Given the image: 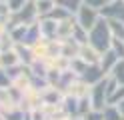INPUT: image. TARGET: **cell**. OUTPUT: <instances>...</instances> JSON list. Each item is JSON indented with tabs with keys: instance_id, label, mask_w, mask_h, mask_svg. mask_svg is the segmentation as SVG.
<instances>
[{
	"instance_id": "obj_1",
	"label": "cell",
	"mask_w": 124,
	"mask_h": 120,
	"mask_svg": "<svg viewBox=\"0 0 124 120\" xmlns=\"http://www.w3.org/2000/svg\"><path fill=\"white\" fill-rule=\"evenodd\" d=\"M112 38L114 36H112L110 26H108V20L104 18V16L94 24V28L88 32V42L94 46L100 54H104L106 50L112 48Z\"/></svg>"
},
{
	"instance_id": "obj_2",
	"label": "cell",
	"mask_w": 124,
	"mask_h": 120,
	"mask_svg": "<svg viewBox=\"0 0 124 120\" xmlns=\"http://www.w3.org/2000/svg\"><path fill=\"white\" fill-rule=\"evenodd\" d=\"M40 20V14H38V8L34 0H28L24 4V8H20L18 12H14L8 18V26H14V24H36Z\"/></svg>"
},
{
	"instance_id": "obj_3",
	"label": "cell",
	"mask_w": 124,
	"mask_h": 120,
	"mask_svg": "<svg viewBox=\"0 0 124 120\" xmlns=\"http://www.w3.org/2000/svg\"><path fill=\"white\" fill-rule=\"evenodd\" d=\"M108 76L104 80H100L98 84L92 86L90 90V100H92V110H104L108 106Z\"/></svg>"
},
{
	"instance_id": "obj_4",
	"label": "cell",
	"mask_w": 124,
	"mask_h": 120,
	"mask_svg": "<svg viewBox=\"0 0 124 120\" xmlns=\"http://www.w3.org/2000/svg\"><path fill=\"white\" fill-rule=\"evenodd\" d=\"M74 16H76V22H78L82 28H86L88 32L94 28V24H96L100 18H102L100 10H96V8H90V6H86V4H82L80 10L76 12Z\"/></svg>"
},
{
	"instance_id": "obj_5",
	"label": "cell",
	"mask_w": 124,
	"mask_h": 120,
	"mask_svg": "<svg viewBox=\"0 0 124 120\" xmlns=\"http://www.w3.org/2000/svg\"><path fill=\"white\" fill-rule=\"evenodd\" d=\"M106 76H108V74L102 70V66H100V64H88V66H86V70H84L82 74H80V78L84 80V82H88L90 86L98 84L100 80H104Z\"/></svg>"
},
{
	"instance_id": "obj_6",
	"label": "cell",
	"mask_w": 124,
	"mask_h": 120,
	"mask_svg": "<svg viewBox=\"0 0 124 120\" xmlns=\"http://www.w3.org/2000/svg\"><path fill=\"white\" fill-rule=\"evenodd\" d=\"M100 14L104 16V18H114V20H122L124 22V0H110Z\"/></svg>"
},
{
	"instance_id": "obj_7",
	"label": "cell",
	"mask_w": 124,
	"mask_h": 120,
	"mask_svg": "<svg viewBox=\"0 0 124 120\" xmlns=\"http://www.w3.org/2000/svg\"><path fill=\"white\" fill-rule=\"evenodd\" d=\"M74 28H76V16H70V18H66V20H60L58 22V30H56V38L58 40L72 38Z\"/></svg>"
},
{
	"instance_id": "obj_8",
	"label": "cell",
	"mask_w": 124,
	"mask_h": 120,
	"mask_svg": "<svg viewBox=\"0 0 124 120\" xmlns=\"http://www.w3.org/2000/svg\"><path fill=\"white\" fill-rule=\"evenodd\" d=\"M78 56H80V58L86 62V64H100V58H102V54H100L90 42L80 44V52H78Z\"/></svg>"
},
{
	"instance_id": "obj_9",
	"label": "cell",
	"mask_w": 124,
	"mask_h": 120,
	"mask_svg": "<svg viewBox=\"0 0 124 120\" xmlns=\"http://www.w3.org/2000/svg\"><path fill=\"white\" fill-rule=\"evenodd\" d=\"M38 24H40V32L44 38H56V30H58V22L48 18V16H42L40 20H38Z\"/></svg>"
},
{
	"instance_id": "obj_10",
	"label": "cell",
	"mask_w": 124,
	"mask_h": 120,
	"mask_svg": "<svg viewBox=\"0 0 124 120\" xmlns=\"http://www.w3.org/2000/svg\"><path fill=\"white\" fill-rule=\"evenodd\" d=\"M78 52H80V44L76 42L74 38L62 40V54H60V56H64V58L72 60V58H76V56H78Z\"/></svg>"
},
{
	"instance_id": "obj_11",
	"label": "cell",
	"mask_w": 124,
	"mask_h": 120,
	"mask_svg": "<svg viewBox=\"0 0 124 120\" xmlns=\"http://www.w3.org/2000/svg\"><path fill=\"white\" fill-rule=\"evenodd\" d=\"M118 60H120V56L110 48V50H106V52L102 54V58H100V66H102V70L106 72V74H110L112 68L116 66V62H118Z\"/></svg>"
},
{
	"instance_id": "obj_12",
	"label": "cell",
	"mask_w": 124,
	"mask_h": 120,
	"mask_svg": "<svg viewBox=\"0 0 124 120\" xmlns=\"http://www.w3.org/2000/svg\"><path fill=\"white\" fill-rule=\"evenodd\" d=\"M62 110H64L70 118L80 116V114H78V98L72 96V94H64V100H62Z\"/></svg>"
},
{
	"instance_id": "obj_13",
	"label": "cell",
	"mask_w": 124,
	"mask_h": 120,
	"mask_svg": "<svg viewBox=\"0 0 124 120\" xmlns=\"http://www.w3.org/2000/svg\"><path fill=\"white\" fill-rule=\"evenodd\" d=\"M14 50H16V54H18V58H20V62H22V64H28V66H30V64L36 60L32 46H26V44H16V46H14Z\"/></svg>"
},
{
	"instance_id": "obj_14",
	"label": "cell",
	"mask_w": 124,
	"mask_h": 120,
	"mask_svg": "<svg viewBox=\"0 0 124 120\" xmlns=\"http://www.w3.org/2000/svg\"><path fill=\"white\" fill-rule=\"evenodd\" d=\"M16 64H20V58L14 48H10V50H0V66L2 68H10V66H16Z\"/></svg>"
},
{
	"instance_id": "obj_15",
	"label": "cell",
	"mask_w": 124,
	"mask_h": 120,
	"mask_svg": "<svg viewBox=\"0 0 124 120\" xmlns=\"http://www.w3.org/2000/svg\"><path fill=\"white\" fill-rule=\"evenodd\" d=\"M44 36H42V32H40V24H30L28 26V30H26V36H24V42L22 44H26V46H34L38 40H42Z\"/></svg>"
},
{
	"instance_id": "obj_16",
	"label": "cell",
	"mask_w": 124,
	"mask_h": 120,
	"mask_svg": "<svg viewBox=\"0 0 124 120\" xmlns=\"http://www.w3.org/2000/svg\"><path fill=\"white\" fill-rule=\"evenodd\" d=\"M26 30H28V24H14V26H8V34L16 44H22L24 36H26Z\"/></svg>"
},
{
	"instance_id": "obj_17",
	"label": "cell",
	"mask_w": 124,
	"mask_h": 120,
	"mask_svg": "<svg viewBox=\"0 0 124 120\" xmlns=\"http://www.w3.org/2000/svg\"><path fill=\"white\" fill-rule=\"evenodd\" d=\"M56 2V6H62V8H66L70 14H76L80 10V6L84 4V0H54Z\"/></svg>"
},
{
	"instance_id": "obj_18",
	"label": "cell",
	"mask_w": 124,
	"mask_h": 120,
	"mask_svg": "<svg viewBox=\"0 0 124 120\" xmlns=\"http://www.w3.org/2000/svg\"><path fill=\"white\" fill-rule=\"evenodd\" d=\"M106 20H108V26H110L112 36L124 40V22L122 20H114V18H106Z\"/></svg>"
},
{
	"instance_id": "obj_19",
	"label": "cell",
	"mask_w": 124,
	"mask_h": 120,
	"mask_svg": "<svg viewBox=\"0 0 124 120\" xmlns=\"http://www.w3.org/2000/svg\"><path fill=\"white\" fill-rule=\"evenodd\" d=\"M36 2V8H38V14H40V18L42 16H48L52 12V8L56 6V2L54 0H34Z\"/></svg>"
},
{
	"instance_id": "obj_20",
	"label": "cell",
	"mask_w": 124,
	"mask_h": 120,
	"mask_svg": "<svg viewBox=\"0 0 124 120\" xmlns=\"http://www.w3.org/2000/svg\"><path fill=\"white\" fill-rule=\"evenodd\" d=\"M102 112H104V120H124L122 112L118 110V106H116V104H108Z\"/></svg>"
},
{
	"instance_id": "obj_21",
	"label": "cell",
	"mask_w": 124,
	"mask_h": 120,
	"mask_svg": "<svg viewBox=\"0 0 124 120\" xmlns=\"http://www.w3.org/2000/svg\"><path fill=\"white\" fill-rule=\"evenodd\" d=\"M70 16H74V14H70V12L66 10V8H62V6H54V8H52V12L48 14V18H52V20L60 22V20H66V18H70Z\"/></svg>"
},
{
	"instance_id": "obj_22",
	"label": "cell",
	"mask_w": 124,
	"mask_h": 120,
	"mask_svg": "<svg viewBox=\"0 0 124 120\" xmlns=\"http://www.w3.org/2000/svg\"><path fill=\"white\" fill-rule=\"evenodd\" d=\"M108 76H112L118 84H124V58H120L118 62H116V66L112 68V72Z\"/></svg>"
},
{
	"instance_id": "obj_23",
	"label": "cell",
	"mask_w": 124,
	"mask_h": 120,
	"mask_svg": "<svg viewBox=\"0 0 124 120\" xmlns=\"http://www.w3.org/2000/svg\"><path fill=\"white\" fill-rule=\"evenodd\" d=\"M72 38H74L78 44H86V42H88V30H86V28H82L80 24L76 22V28H74V34H72Z\"/></svg>"
},
{
	"instance_id": "obj_24",
	"label": "cell",
	"mask_w": 124,
	"mask_h": 120,
	"mask_svg": "<svg viewBox=\"0 0 124 120\" xmlns=\"http://www.w3.org/2000/svg\"><path fill=\"white\" fill-rule=\"evenodd\" d=\"M90 110H92V100H90V96L78 98V114H80V116H86Z\"/></svg>"
},
{
	"instance_id": "obj_25",
	"label": "cell",
	"mask_w": 124,
	"mask_h": 120,
	"mask_svg": "<svg viewBox=\"0 0 124 120\" xmlns=\"http://www.w3.org/2000/svg\"><path fill=\"white\" fill-rule=\"evenodd\" d=\"M86 66H88V64L84 62L80 56H76V58H72V60H70V70H72V72H76L78 76L82 74L84 70H86Z\"/></svg>"
},
{
	"instance_id": "obj_26",
	"label": "cell",
	"mask_w": 124,
	"mask_h": 120,
	"mask_svg": "<svg viewBox=\"0 0 124 120\" xmlns=\"http://www.w3.org/2000/svg\"><path fill=\"white\" fill-rule=\"evenodd\" d=\"M112 50L120 56V58H124V40L122 38H112Z\"/></svg>"
},
{
	"instance_id": "obj_27",
	"label": "cell",
	"mask_w": 124,
	"mask_h": 120,
	"mask_svg": "<svg viewBox=\"0 0 124 120\" xmlns=\"http://www.w3.org/2000/svg\"><path fill=\"white\" fill-rule=\"evenodd\" d=\"M10 84H12V80L8 76V72H6V68L0 66V88H8Z\"/></svg>"
},
{
	"instance_id": "obj_28",
	"label": "cell",
	"mask_w": 124,
	"mask_h": 120,
	"mask_svg": "<svg viewBox=\"0 0 124 120\" xmlns=\"http://www.w3.org/2000/svg\"><path fill=\"white\" fill-rule=\"evenodd\" d=\"M84 4L90 8H96V10H102V8L108 4V0H84Z\"/></svg>"
},
{
	"instance_id": "obj_29",
	"label": "cell",
	"mask_w": 124,
	"mask_h": 120,
	"mask_svg": "<svg viewBox=\"0 0 124 120\" xmlns=\"http://www.w3.org/2000/svg\"><path fill=\"white\" fill-rule=\"evenodd\" d=\"M28 2V0H8V6H10V12H18L20 8H24V4Z\"/></svg>"
},
{
	"instance_id": "obj_30",
	"label": "cell",
	"mask_w": 124,
	"mask_h": 120,
	"mask_svg": "<svg viewBox=\"0 0 124 120\" xmlns=\"http://www.w3.org/2000/svg\"><path fill=\"white\" fill-rule=\"evenodd\" d=\"M10 16H12V12H10L8 2H0V18H6V20H8Z\"/></svg>"
},
{
	"instance_id": "obj_31",
	"label": "cell",
	"mask_w": 124,
	"mask_h": 120,
	"mask_svg": "<svg viewBox=\"0 0 124 120\" xmlns=\"http://www.w3.org/2000/svg\"><path fill=\"white\" fill-rule=\"evenodd\" d=\"M84 118L86 120H104V112L102 110H90Z\"/></svg>"
},
{
	"instance_id": "obj_32",
	"label": "cell",
	"mask_w": 124,
	"mask_h": 120,
	"mask_svg": "<svg viewBox=\"0 0 124 120\" xmlns=\"http://www.w3.org/2000/svg\"><path fill=\"white\" fill-rule=\"evenodd\" d=\"M6 32H8V20H6V18H0V38H2Z\"/></svg>"
},
{
	"instance_id": "obj_33",
	"label": "cell",
	"mask_w": 124,
	"mask_h": 120,
	"mask_svg": "<svg viewBox=\"0 0 124 120\" xmlns=\"http://www.w3.org/2000/svg\"><path fill=\"white\" fill-rule=\"evenodd\" d=\"M116 106H118V110L122 112V116H124V100H120L118 104H116Z\"/></svg>"
},
{
	"instance_id": "obj_34",
	"label": "cell",
	"mask_w": 124,
	"mask_h": 120,
	"mask_svg": "<svg viewBox=\"0 0 124 120\" xmlns=\"http://www.w3.org/2000/svg\"><path fill=\"white\" fill-rule=\"evenodd\" d=\"M72 120H86L84 116H76V118H72Z\"/></svg>"
},
{
	"instance_id": "obj_35",
	"label": "cell",
	"mask_w": 124,
	"mask_h": 120,
	"mask_svg": "<svg viewBox=\"0 0 124 120\" xmlns=\"http://www.w3.org/2000/svg\"><path fill=\"white\" fill-rule=\"evenodd\" d=\"M0 120H6V118H4V114H2V112H0Z\"/></svg>"
},
{
	"instance_id": "obj_36",
	"label": "cell",
	"mask_w": 124,
	"mask_h": 120,
	"mask_svg": "<svg viewBox=\"0 0 124 120\" xmlns=\"http://www.w3.org/2000/svg\"><path fill=\"white\" fill-rule=\"evenodd\" d=\"M0 2H8V0H0Z\"/></svg>"
},
{
	"instance_id": "obj_37",
	"label": "cell",
	"mask_w": 124,
	"mask_h": 120,
	"mask_svg": "<svg viewBox=\"0 0 124 120\" xmlns=\"http://www.w3.org/2000/svg\"><path fill=\"white\" fill-rule=\"evenodd\" d=\"M108 2H110V0H108Z\"/></svg>"
}]
</instances>
